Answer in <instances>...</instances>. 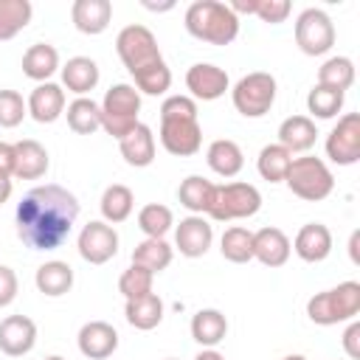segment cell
Returning a JSON list of instances; mask_svg holds the SVG:
<instances>
[{"instance_id": "6da1fadb", "label": "cell", "mask_w": 360, "mask_h": 360, "mask_svg": "<svg viewBox=\"0 0 360 360\" xmlns=\"http://www.w3.org/2000/svg\"><path fill=\"white\" fill-rule=\"evenodd\" d=\"M79 217V200L73 191L45 183L31 188L17 205V236L31 250H56L73 231Z\"/></svg>"}, {"instance_id": "7a4b0ae2", "label": "cell", "mask_w": 360, "mask_h": 360, "mask_svg": "<svg viewBox=\"0 0 360 360\" xmlns=\"http://www.w3.org/2000/svg\"><path fill=\"white\" fill-rule=\"evenodd\" d=\"M160 143L177 158L200 152L202 129L197 121V101L191 96H169L160 104Z\"/></svg>"}, {"instance_id": "3957f363", "label": "cell", "mask_w": 360, "mask_h": 360, "mask_svg": "<svg viewBox=\"0 0 360 360\" xmlns=\"http://www.w3.org/2000/svg\"><path fill=\"white\" fill-rule=\"evenodd\" d=\"M186 31L208 45H231L239 34V17L219 0H194L186 8Z\"/></svg>"}, {"instance_id": "277c9868", "label": "cell", "mask_w": 360, "mask_h": 360, "mask_svg": "<svg viewBox=\"0 0 360 360\" xmlns=\"http://www.w3.org/2000/svg\"><path fill=\"white\" fill-rule=\"evenodd\" d=\"M360 312V284L357 281H340L332 290L315 292L307 301V315L318 326H335L343 321H354Z\"/></svg>"}, {"instance_id": "5b68a950", "label": "cell", "mask_w": 360, "mask_h": 360, "mask_svg": "<svg viewBox=\"0 0 360 360\" xmlns=\"http://www.w3.org/2000/svg\"><path fill=\"white\" fill-rule=\"evenodd\" d=\"M287 188L307 200V202H321L332 194L335 188V177L329 172V166L315 158V155H304V158H292L290 169H287V177H284Z\"/></svg>"}, {"instance_id": "8992f818", "label": "cell", "mask_w": 360, "mask_h": 360, "mask_svg": "<svg viewBox=\"0 0 360 360\" xmlns=\"http://www.w3.org/2000/svg\"><path fill=\"white\" fill-rule=\"evenodd\" d=\"M101 127L107 135H112L115 141H121L129 129H135L138 124V112H141V93L121 82V84H112L104 98H101Z\"/></svg>"}, {"instance_id": "52a82bcc", "label": "cell", "mask_w": 360, "mask_h": 360, "mask_svg": "<svg viewBox=\"0 0 360 360\" xmlns=\"http://www.w3.org/2000/svg\"><path fill=\"white\" fill-rule=\"evenodd\" d=\"M262 208V194L250 183H222L214 186V200L208 205V217L217 222H231V219H248L259 214Z\"/></svg>"}, {"instance_id": "ba28073f", "label": "cell", "mask_w": 360, "mask_h": 360, "mask_svg": "<svg viewBox=\"0 0 360 360\" xmlns=\"http://www.w3.org/2000/svg\"><path fill=\"white\" fill-rule=\"evenodd\" d=\"M231 98L236 112H242L245 118H262L276 101V79L267 70H253L233 84Z\"/></svg>"}, {"instance_id": "9c48e42d", "label": "cell", "mask_w": 360, "mask_h": 360, "mask_svg": "<svg viewBox=\"0 0 360 360\" xmlns=\"http://www.w3.org/2000/svg\"><path fill=\"white\" fill-rule=\"evenodd\" d=\"M115 51H118L124 68L129 70V76L138 73L141 68H146V65L163 59L155 34H152L146 25H141V22H132V25H127V28L118 31V37H115Z\"/></svg>"}, {"instance_id": "30bf717a", "label": "cell", "mask_w": 360, "mask_h": 360, "mask_svg": "<svg viewBox=\"0 0 360 360\" xmlns=\"http://www.w3.org/2000/svg\"><path fill=\"white\" fill-rule=\"evenodd\" d=\"M295 45L307 56H323L335 45V25L323 8H304L295 20Z\"/></svg>"}, {"instance_id": "8fae6325", "label": "cell", "mask_w": 360, "mask_h": 360, "mask_svg": "<svg viewBox=\"0 0 360 360\" xmlns=\"http://www.w3.org/2000/svg\"><path fill=\"white\" fill-rule=\"evenodd\" d=\"M326 158L338 166H354L360 160V115L346 112L326 135Z\"/></svg>"}, {"instance_id": "7c38bea8", "label": "cell", "mask_w": 360, "mask_h": 360, "mask_svg": "<svg viewBox=\"0 0 360 360\" xmlns=\"http://www.w3.org/2000/svg\"><path fill=\"white\" fill-rule=\"evenodd\" d=\"M76 248H79V256L84 262H90V264H107L118 253V231L110 222L93 219V222H87L79 231Z\"/></svg>"}, {"instance_id": "4fadbf2b", "label": "cell", "mask_w": 360, "mask_h": 360, "mask_svg": "<svg viewBox=\"0 0 360 360\" xmlns=\"http://www.w3.org/2000/svg\"><path fill=\"white\" fill-rule=\"evenodd\" d=\"M186 87H188L191 98L214 101V98L225 96V90L231 87V79L222 68H217L211 62H197L186 70Z\"/></svg>"}, {"instance_id": "5bb4252c", "label": "cell", "mask_w": 360, "mask_h": 360, "mask_svg": "<svg viewBox=\"0 0 360 360\" xmlns=\"http://www.w3.org/2000/svg\"><path fill=\"white\" fill-rule=\"evenodd\" d=\"M211 242H214V228L200 214H191V217L180 219V225L174 228V248L183 256H188V259L205 256L208 248H211Z\"/></svg>"}, {"instance_id": "9a60e30c", "label": "cell", "mask_w": 360, "mask_h": 360, "mask_svg": "<svg viewBox=\"0 0 360 360\" xmlns=\"http://www.w3.org/2000/svg\"><path fill=\"white\" fill-rule=\"evenodd\" d=\"M37 343V323L28 315H8L0 321V352L8 357H22Z\"/></svg>"}, {"instance_id": "2e32d148", "label": "cell", "mask_w": 360, "mask_h": 360, "mask_svg": "<svg viewBox=\"0 0 360 360\" xmlns=\"http://www.w3.org/2000/svg\"><path fill=\"white\" fill-rule=\"evenodd\" d=\"M79 352L90 360H104L118 349V332L112 329V323L107 321H87L79 329Z\"/></svg>"}, {"instance_id": "e0dca14e", "label": "cell", "mask_w": 360, "mask_h": 360, "mask_svg": "<svg viewBox=\"0 0 360 360\" xmlns=\"http://www.w3.org/2000/svg\"><path fill=\"white\" fill-rule=\"evenodd\" d=\"M292 250L298 259L315 264V262H323L329 253H332V231L323 225V222H307L301 225V231L295 233L292 239Z\"/></svg>"}, {"instance_id": "ac0fdd59", "label": "cell", "mask_w": 360, "mask_h": 360, "mask_svg": "<svg viewBox=\"0 0 360 360\" xmlns=\"http://www.w3.org/2000/svg\"><path fill=\"white\" fill-rule=\"evenodd\" d=\"M25 104H28V115L37 124H53L65 112V90H62V84L42 82L31 90Z\"/></svg>"}, {"instance_id": "d6986e66", "label": "cell", "mask_w": 360, "mask_h": 360, "mask_svg": "<svg viewBox=\"0 0 360 360\" xmlns=\"http://www.w3.org/2000/svg\"><path fill=\"white\" fill-rule=\"evenodd\" d=\"M290 250H292V245H290V239H287V233L281 228L267 225V228H259L253 233V259H259L264 267L287 264Z\"/></svg>"}, {"instance_id": "ffe728a7", "label": "cell", "mask_w": 360, "mask_h": 360, "mask_svg": "<svg viewBox=\"0 0 360 360\" xmlns=\"http://www.w3.org/2000/svg\"><path fill=\"white\" fill-rule=\"evenodd\" d=\"M14 146V172L11 177H20V180H39L45 172H48V149L34 141V138H22Z\"/></svg>"}, {"instance_id": "44dd1931", "label": "cell", "mask_w": 360, "mask_h": 360, "mask_svg": "<svg viewBox=\"0 0 360 360\" xmlns=\"http://www.w3.org/2000/svg\"><path fill=\"white\" fill-rule=\"evenodd\" d=\"M70 20L82 34H101L107 31L112 20V3L110 0H76L70 6Z\"/></svg>"}, {"instance_id": "7402d4cb", "label": "cell", "mask_w": 360, "mask_h": 360, "mask_svg": "<svg viewBox=\"0 0 360 360\" xmlns=\"http://www.w3.org/2000/svg\"><path fill=\"white\" fill-rule=\"evenodd\" d=\"M315 138H318V129H315V121L309 115H290L278 127V143L290 155L309 152L315 146Z\"/></svg>"}, {"instance_id": "603a6c76", "label": "cell", "mask_w": 360, "mask_h": 360, "mask_svg": "<svg viewBox=\"0 0 360 360\" xmlns=\"http://www.w3.org/2000/svg\"><path fill=\"white\" fill-rule=\"evenodd\" d=\"M118 149H121V158L129 163V166H149L155 160V135L146 124H135V129H129L121 141H118Z\"/></svg>"}, {"instance_id": "cb8c5ba5", "label": "cell", "mask_w": 360, "mask_h": 360, "mask_svg": "<svg viewBox=\"0 0 360 360\" xmlns=\"http://www.w3.org/2000/svg\"><path fill=\"white\" fill-rule=\"evenodd\" d=\"M205 160L211 166V172H217L219 177H236L245 166V155H242V146L231 138H217L211 141L208 152H205Z\"/></svg>"}, {"instance_id": "d4e9b609", "label": "cell", "mask_w": 360, "mask_h": 360, "mask_svg": "<svg viewBox=\"0 0 360 360\" xmlns=\"http://www.w3.org/2000/svg\"><path fill=\"white\" fill-rule=\"evenodd\" d=\"M34 284L42 295H51V298H59L65 292H70L73 287V267L68 262H59V259H51L45 264L37 267V276H34Z\"/></svg>"}, {"instance_id": "484cf974", "label": "cell", "mask_w": 360, "mask_h": 360, "mask_svg": "<svg viewBox=\"0 0 360 360\" xmlns=\"http://www.w3.org/2000/svg\"><path fill=\"white\" fill-rule=\"evenodd\" d=\"M59 70V51L48 42H34L25 53H22V73L34 82H48L53 73Z\"/></svg>"}, {"instance_id": "4316f807", "label": "cell", "mask_w": 360, "mask_h": 360, "mask_svg": "<svg viewBox=\"0 0 360 360\" xmlns=\"http://www.w3.org/2000/svg\"><path fill=\"white\" fill-rule=\"evenodd\" d=\"M98 84V65L90 56H73L62 65V87L76 96L90 93Z\"/></svg>"}, {"instance_id": "83f0119b", "label": "cell", "mask_w": 360, "mask_h": 360, "mask_svg": "<svg viewBox=\"0 0 360 360\" xmlns=\"http://www.w3.org/2000/svg\"><path fill=\"white\" fill-rule=\"evenodd\" d=\"M124 315H127L129 326H135L141 332H149L163 321V301H160L158 292H146L141 298H129L127 307H124Z\"/></svg>"}, {"instance_id": "f1b7e54d", "label": "cell", "mask_w": 360, "mask_h": 360, "mask_svg": "<svg viewBox=\"0 0 360 360\" xmlns=\"http://www.w3.org/2000/svg\"><path fill=\"white\" fill-rule=\"evenodd\" d=\"M225 335H228V318L219 309H200L191 318V338L200 346L214 349L219 340H225Z\"/></svg>"}, {"instance_id": "f546056e", "label": "cell", "mask_w": 360, "mask_h": 360, "mask_svg": "<svg viewBox=\"0 0 360 360\" xmlns=\"http://www.w3.org/2000/svg\"><path fill=\"white\" fill-rule=\"evenodd\" d=\"M177 200L183 208L202 217V214H208V205L214 200V183L205 180L202 174H188L177 188Z\"/></svg>"}, {"instance_id": "4dcf8cb0", "label": "cell", "mask_w": 360, "mask_h": 360, "mask_svg": "<svg viewBox=\"0 0 360 360\" xmlns=\"http://www.w3.org/2000/svg\"><path fill=\"white\" fill-rule=\"evenodd\" d=\"M65 115H68V127L76 135H93L101 127V107L87 96H76L68 104Z\"/></svg>"}, {"instance_id": "1f68e13d", "label": "cell", "mask_w": 360, "mask_h": 360, "mask_svg": "<svg viewBox=\"0 0 360 360\" xmlns=\"http://www.w3.org/2000/svg\"><path fill=\"white\" fill-rule=\"evenodd\" d=\"M98 205H101V217H104V222L118 225V222H124V219L132 214V205H135L132 188L124 186V183H112V186L104 188Z\"/></svg>"}, {"instance_id": "d6a6232c", "label": "cell", "mask_w": 360, "mask_h": 360, "mask_svg": "<svg viewBox=\"0 0 360 360\" xmlns=\"http://www.w3.org/2000/svg\"><path fill=\"white\" fill-rule=\"evenodd\" d=\"M34 17V6L28 0H0V42L14 39Z\"/></svg>"}, {"instance_id": "836d02e7", "label": "cell", "mask_w": 360, "mask_h": 360, "mask_svg": "<svg viewBox=\"0 0 360 360\" xmlns=\"http://www.w3.org/2000/svg\"><path fill=\"white\" fill-rule=\"evenodd\" d=\"M172 245L166 239H143L132 250V264L146 267L149 273H160L172 264Z\"/></svg>"}, {"instance_id": "e575fe53", "label": "cell", "mask_w": 360, "mask_h": 360, "mask_svg": "<svg viewBox=\"0 0 360 360\" xmlns=\"http://www.w3.org/2000/svg\"><path fill=\"white\" fill-rule=\"evenodd\" d=\"M292 163V155L281 146V143H267L262 146L259 158H256V169L267 183H281L287 177V169Z\"/></svg>"}, {"instance_id": "d590c367", "label": "cell", "mask_w": 360, "mask_h": 360, "mask_svg": "<svg viewBox=\"0 0 360 360\" xmlns=\"http://www.w3.org/2000/svg\"><path fill=\"white\" fill-rule=\"evenodd\" d=\"M219 253H222V259H228L233 264L250 262L253 259V231H248L242 225L228 228L219 239Z\"/></svg>"}, {"instance_id": "8d00e7d4", "label": "cell", "mask_w": 360, "mask_h": 360, "mask_svg": "<svg viewBox=\"0 0 360 360\" xmlns=\"http://www.w3.org/2000/svg\"><path fill=\"white\" fill-rule=\"evenodd\" d=\"M318 84L323 87H335L340 93H346L354 84V62L349 56H329L321 68H318Z\"/></svg>"}, {"instance_id": "74e56055", "label": "cell", "mask_w": 360, "mask_h": 360, "mask_svg": "<svg viewBox=\"0 0 360 360\" xmlns=\"http://www.w3.org/2000/svg\"><path fill=\"white\" fill-rule=\"evenodd\" d=\"M132 79H135L132 87L138 93H146V96H163L172 87V70H169V65L163 59L141 68L138 73H132Z\"/></svg>"}, {"instance_id": "f35d334b", "label": "cell", "mask_w": 360, "mask_h": 360, "mask_svg": "<svg viewBox=\"0 0 360 360\" xmlns=\"http://www.w3.org/2000/svg\"><path fill=\"white\" fill-rule=\"evenodd\" d=\"M172 225H174V217H172L169 205L149 202L138 211V228L146 233V239H163Z\"/></svg>"}, {"instance_id": "ab89813d", "label": "cell", "mask_w": 360, "mask_h": 360, "mask_svg": "<svg viewBox=\"0 0 360 360\" xmlns=\"http://www.w3.org/2000/svg\"><path fill=\"white\" fill-rule=\"evenodd\" d=\"M343 98L346 93L335 90V87H323V84H315L307 96V107L315 118H335L340 110H343Z\"/></svg>"}, {"instance_id": "60d3db41", "label": "cell", "mask_w": 360, "mask_h": 360, "mask_svg": "<svg viewBox=\"0 0 360 360\" xmlns=\"http://www.w3.org/2000/svg\"><path fill=\"white\" fill-rule=\"evenodd\" d=\"M152 281H155V273H149L146 267L141 264H129L121 278H118V292L129 301V298H141L146 292H152Z\"/></svg>"}, {"instance_id": "b9f144b4", "label": "cell", "mask_w": 360, "mask_h": 360, "mask_svg": "<svg viewBox=\"0 0 360 360\" xmlns=\"http://www.w3.org/2000/svg\"><path fill=\"white\" fill-rule=\"evenodd\" d=\"M28 115V104L17 90H0V127L11 129L17 124H22V118Z\"/></svg>"}, {"instance_id": "7bdbcfd3", "label": "cell", "mask_w": 360, "mask_h": 360, "mask_svg": "<svg viewBox=\"0 0 360 360\" xmlns=\"http://www.w3.org/2000/svg\"><path fill=\"white\" fill-rule=\"evenodd\" d=\"M290 8H292V6H290V0H259L256 17H259L262 22L276 25V22H284V20H287Z\"/></svg>"}, {"instance_id": "ee69618b", "label": "cell", "mask_w": 360, "mask_h": 360, "mask_svg": "<svg viewBox=\"0 0 360 360\" xmlns=\"http://www.w3.org/2000/svg\"><path fill=\"white\" fill-rule=\"evenodd\" d=\"M17 273L6 264H0V307H8L17 298Z\"/></svg>"}, {"instance_id": "f6af8a7d", "label": "cell", "mask_w": 360, "mask_h": 360, "mask_svg": "<svg viewBox=\"0 0 360 360\" xmlns=\"http://www.w3.org/2000/svg\"><path fill=\"white\" fill-rule=\"evenodd\" d=\"M343 352L352 360H360V321H352L343 332Z\"/></svg>"}, {"instance_id": "bcb514c9", "label": "cell", "mask_w": 360, "mask_h": 360, "mask_svg": "<svg viewBox=\"0 0 360 360\" xmlns=\"http://www.w3.org/2000/svg\"><path fill=\"white\" fill-rule=\"evenodd\" d=\"M14 172V146L0 141V177H11Z\"/></svg>"}, {"instance_id": "7dc6e473", "label": "cell", "mask_w": 360, "mask_h": 360, "mask_svg": "<svg viewBox=\"0 0 360 360\" xmlns=\"http://www.w3.org/2000/svg\"><path fill=\"white\" fill-rule=\"evenodd\" d=\"M228 8L239 17V14H256V8H259V0H231L228 3Z\"/></svg>"}, {"instance_id": "c3c4849f", "label": "cell", "mask_w": 360, "mask_h": 360, "mask_svg": "<svg viewBox=\"0 0 360 360\" xmlns=\"http://www.w3.org/2000/svg\"><path fill=\"white\" fill-rule=\"evenodd\" d=\"M11 188H14V186H11V177H0V205L11 197Z\"/></svg>"}, {"instance_id": "681fc988", "label": "cell", "mask_w": 360, "mask_h": 360, "mask_svg": "<svg viewBox=\"0 0 360 360\" xmlns=\"http://www.w3.org/2000/svg\"><path fill=\"white\" fill-rule=\"evenodd\" d=\"M357 242H360V231H354L352 239H349V253H352V262H354V264L360 262V256H357Z\"/></svg>"}, {"instance_id": "f907efd6", "label": "cell", "mask_w": 360, "mask_h": 360, "mask_svg": "<svg viewBox=\"0 0 360 360\" xmlns=\"http://www.w3.org/2000/svg\"><path fill=\"white\" fill-rule=\"evenodd\" d=\"M194 360H225V357H222L217 349H202V352H200Z\"/></svg>"}, {"instance_id": "816d5d0a", "label": "cell", "mask_w": 360, "mask_h": 360, "mask_svg": "<svg viewBox=\"0 0 360 360\" xmlns=\"http://www.w3.org/2000/svg\"><path fill=\"white\" fill-rule=\"evenodd\" d=\"M149 11H166V8H174V3L169 0V3H143Z\"/></svg>"}, {"instance_id": "f5cc1de1", "label": "cell", "mask_w": 360, "mask_h": 360, "mask_svg": "<svg viewBox=\"0 0 360 360\" xmlns=\"http://www.w3.org/2000/svg\"><path fill=\"white\" fill-rule=\"evenodd\" d=\"M281 360H307L304 354H287V357H281Z\"/></svg>"}, {"instance_id": "db71d44e", "label": "cell", "mask_w": 360, "mask_h": 360, "mask_svg": "<svg viewBox=\"0 0 360 360\" xmlns=\"http://www.w3.org/2000/svg\"><path fill=\"white\" fill-rule=\"evenodd\" d=\"M45 360H65V357H59V354H51V357H45Z\"/></svg>"}, {"instance_id": "11a10c76", "label": "cell", "mask_w": 360, "mask_h": 360, "mask_svg": "<svg viewBox=\"0 0 360 360\" xmlns=\"http://www.w3.org/2000/svg\"><path fill=\"white\" fill-rule=\"evenodd\" d=\"M166 360H174V357H166Z\"/></svg>"}]
</instances>
